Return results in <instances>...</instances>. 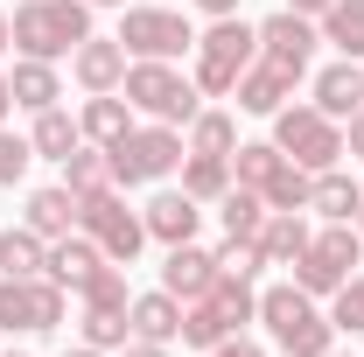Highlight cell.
Wrapping results in <instances>:
<instances>
[{"label": "cell", "mask_w": 364, "mask_h": 357, "mask_svg": "<svg viewBox=\"0 0 364 357\" xmlns=\"http://www.w3.org/2000/svg\"><path fill=\"white\" fill-rule=\"evenodd\" d=\"M245 322H259V294H252L245 273L218 267L210 294L182 302V343H189V351H218V343H231V336H245Z\"/></svg>", "instance_id": "1"}, {"label": "cell", "mask_w": 364, "mask_h": 357, "mask_svg": "<svg viewBox=\"0 0 364 357\" xmlns=\"http://www.w3.org/2000/svg\"><path fill=\"white\" fill-rule=\"evenodd\" d=\"M259 322H267V336H273L280 357H329L336 351L329 309H316V294H301L294 280H280V287L259 294Z\"/></svg>", "instance_id": "2"}, {"label": "cell", "mask_w": 364, "mask_h": 357, "mask_svg": "<svg viewBox=\"0 0 364 357\" xmlns=\"http://www.w3.org/2000/svg\"><path fill=\"white\" fill-rule=\"evenodd\" d=\"M7 21H14V49L21 56H43V63L70 56L85 36H98L91 28V0H21Z\"/></svg>", "instance_id": "3"}, {"label": "cell", "mask_w": 364, "mask_h": 357, "mask_svg": "<svg viewBox=\"0 0 364 357\" xmlns=\"http://www.w3.org/2000/svg\"><path fill=\"white\" fill-rule=\"evenodd\" d=\"M252 63H259V28H245L238 14L210 21V28L196 36V91H203V98H231V85H238Z\"/></svg>", "instance_id": "4"}, {"label": "cell", "mask_w": 364, "mask_h": 357, "mask_svg": "<svg viewBox=\"0 0 364 357\" xmlns=\"http://www.w3.org/2000/svg\"><path fill=\"white\" fill-rule=\"evenodd\" d=\"M119 98L134 105L140 119H161V127H189L196 112H203V91L196 78H182L176 63H127V85Z\"/></svg>", "instance_id": "5"}, {"label": "cell", "mask_w": 364, "mask_h": 357, "mask_svg": "<svg viewBox=\"0 0 364 357\" xmlns=\"http://www.w3.org/2000/svg\"><path fill=\"white\" fill-rule=\"evenodd\" d=\"M182 127H161V119H140L127 140H112L105 147V161H112V182L119 189H140V182H161L182 169Z\"/></svg>", "instance_id": "6"}, {"label": "cell", "mask_w": 364, "mask_h": 357, "mask_svg": "<svg viewBox=\"0 0 364 357\" xmlns=\"http://www.w3.org/2000/svg\"><path fill=\"white\" fill-rule=\"evenodd\" d=\"M77 231H85L91 245L112 260V267H134L140 245H147V218H140L134 203L119 196V189H98V196H77Z\"/></svg>", "instance_id": "7"}, {"label": "cell", "mask_w": 364, "mask_h": 357, "mask_svg": "<svg viewBox=\"0 0 364 357\" xmlns=\"http://www.w3.org/2000/svg\"><path fill=\"white\" fill-rule=\"evenodd\" d=\"M273 147H280L287 161H301L309 176H322V169L343 161V119H329L316 105H280V112H273Z\"/></svg>", "instance_id": "8"}, {"label": "cell", "mask_w": 364, "mask_h": 357, "mask_svg": "<svg viewBox=\"0 0 364 357\" xmlns=\"http://www.w3.org/2000/svg\"><path fill=\"white\" fill-rule=\"evenodd\" d=\"M358 260H364V231H358V224H322L316 238H309V252H301L287 273H294V287H301V294L329 302V294L350 280Z\"/></svg>", "instance_id": "9"}, {"label": "cell", "mask_w": 364, "mask_h": 357, "mask_svg": "<svg viewBox=\"0 0 364 357\" xmlns=\"http://www.w3.org/2000/svg\"><path fill=\"white\" fill-rule=\"evenodd\" d=\"M127 302H134V294H127V267H112V260L77 287V309H85L77 322H85L91 351H127V336H134V329H127Z\"/></svg>", "instance_id": "10"}, {"label": "cell", "mask_w": 364, "mask_h": 357, "mask_svg": "<svg viewBox=\"0 0 364 357\" xmlns=\"http://www.w3.org/2000/svg\"><path fill=\"white\" fill-rule=\"evenodd\" d=\"M70 309V287H56L49 273L36 280H0V336H49Z\"/></svg>", "instance_id": "11"}, {"label": "cell", "mask_w": 364, "mask_h": 357, "mask_svg": "<svg viewBox=\"0 0 364 357\" xmlns=\"http://www.w3.org/2000/svg\"><path fill=\"white\" fill-rule=\"evenodd\" d=\"M119 43H127L134 63H176L182 49H196V28H189L182 7H127Z\"/></svg>", "instance_id": "12"}, {"label": "cell", "mask_w": 364, "mask_h": 357, "mask_svg": "<svg viewBox=\"0 0 364 357\" xmlns=\"http://www.w3.org/2000/svg\"><path fill=\"white\" fill-rule=\"evenodd\" d=\"M316 43H322V28L309 21V14H294V7H280V14H267V21H259V63L287 70L294 85L309 78V63H316Z\"/></svg>", "instance_id": "13"}, {"label": "cell", "mask_w": 364, "mask_h": 357, "mask_svg": "<svg viewBox=\"0 0 364 357\" xmlns=\"http://www.w3.org/2000/svg\"><path fill=\"white\" fill-rule=\"evenodd\" d=\"M140 218H147V238L168 252V245H189V238H196L203 203H196L189 189H161V196H147V203H140Z\"/></svg>", "instance_id": "14"}, {"label": "cell", "mask_w": 364, "mask_h": 357, "mask_svg": "<svg viewBox=\"0 0 364 357\" xmlns=\"http://www.w3.org/2000/svg\"><path fill=\"white\" fill-rule=\"evenodd\" d=\"M127 63H134V56H127L119 36H85V43L70 49V70H77L85 91H119L127 85Z\"/></svg>", "instance_id": "15"}, {"label": "cell", "mask_w": 364, "mask_h": 357, "mask_svg": "<svg viewBox=\"0 0 364 357\" xmlns=\"http://www.w3.org/2000/svg\"><path fill=\"white\" fill-rule=\"evenodd\" d=\"M210 280H218V252H203L196 238L161 252V287H168L176 302H196V294H210Z\"/></svg>", "instance_id": "16"}, {"label": "cell", "mask_w": 364, "mask_h": 357, "mask_svg": "<svg viewBox=\"0 0 364 357\" xmlns=\"http://www.w3.org/2000/svg\"><path fill=\"white\" fill-rule=\"evenodd\" d=\"M77 127H85L91 147H112V140H127L140 127V112L119 98V91H85V112H77Z\"/></svg>", "instance_id": "17"}, {"label": "cell", "mask_w": 364, "mask_h": 357, "mask_svg": "<svg viewBox=\"0 0 364 357\" xmlns=\"http://www.w3.org/2000/svg\"><path fill=\"white\" fill-rule=\"evenodd\" d=\"M127 329L147 336V343H182V302L168 294V287L134 294V302H127Z\"/></svg>", "instance_id": "18"}, {"label": "cell", "mask_w": 364, "mask_h": 357, "mask_svg": "<svg viewBox=\"0 0 364 357\" xmlns=\"http://www.w3.org/2000/svg\"><path fill=\"white\" fill-rule=\"evenodd\" d=\"M309 238H316V231H309L301 211H267V224H259V238H252V245H259V260H267V267H294V260L309 252Z\"/></svg>", "instance_id": "19"}, {"label": "cell", "mask_w": 364, "mask_h": 357, "mask_svg": "<svg viewBox=\"0 0 364 357\" xmlns=\"http://www.w3.org/2000/svg\"><path fill=\"white\" fill-rule=\"evenodd\" d=\"M316 112H329V119H350V112H364V63H329V70H316Z\"/></svg>", "instance_id": "20"}, {"label": "cell", "mask_w": 364, "mask_h": 357, "mask_svg": "<svg viewBox=\"0 0 364 357\" xmlns=\"http://www.w3.org/2000/svg\"><path fill=\"white\" fill-rule=\"evenodd\" d=\"M105 267V252H98V245H91L85 231H70V238H49V280H56V287H70V294H77V287H85L91 273Z\"/></svg>", "instance_id": "21"}, {"label": "cell", "mask_w": 364, "mask_h": 357, "mask_svg": "<svg viewBox=\"0 0 364 357\" xmlns=\"http://www.w3.org/2000/svg\"><path fill=\"white\" fill-rule=\"evenodd\" d=\"M7 91H14V105H21V112H49V105L63 98V78H56V63H43V56H14Z\"/></svg>", "instance_id": "22"}, {"label": "cell", "mask_w": 364, "mask_h": 357, "mask_svg": "<svg viewBox=\"0 0 364 357\" xmlns=\"http://www.w3.org/2000/svg\"><path fill=\"white\" fill-rule=\"evenodd\" d=\"M231 98H238V112H259V119H273V112L294 98V78H287V70H273V63H252V70L231 85Z\"/></svg>", "instance_id": "23"}, {"label": "cell", "mask_w": 364, "mask_h": 357, "mask_svg": "<svg viewBox=\"0 0 364 357\" xmlns=\"http://www.w3.org/2000/svg\"><path fill=\"white\" fill-rule=\"evenodd\" d=\"M28 231H43V238H70L77 231V196L63 189V182H49V189H28V211H21Z\"/></svg>", "instance_id": "24"}, {"label": "cell", "mask_w": 364, "mask_h": 357, "mask_svg": "<svg viewBox=\"0 0 364 357\" xmlns=\"http://www.w3.org/2000/svg\"><path fill=\"white\" fill-rule=\"evenodd\" d=\"M309 211H322V224H358L364 218V182H350L343 169H322Z\"/></svg>", "instance_id": "25"}, {"label": "cell", "mask_w": 364, "mask_h": 357, "mask_svg": "<svg viewBox=\"0 0 364 357\" xmlns=\"http://www.w3.org/2000/svg\"><path fill=\"white\" fill-rule=\"evenodd\" d=\"M43 267H49V238L43 231H28V224L0 231V280H36Z\"/></svg>", "instance_id": "26"}, {"label": "cell", "mask_w": 364, "mask_h": 357, "mask_svg": "<svg viewBox=\"0 0 364 357\" xmlns=\"http://www.w3.org/2000/svg\"><path fill=\"white\" fill-rule=\"evenodd\" d=\"M316 28H322V43L336 49V56H350V63H364V0H329Z\"/></svg>", "instance_id": "27"}, {"label": "cell", "mask_w": 364, "mask_h": 357, "mask_svg": "<svg viewBox=\"0 0 364 357\" xmlns=\"http://www.w3.org/2000/svg\"><path fill=\"white\" fill-rule=\"evenodd\" d=\"M28 147H36L43 161H63V154L85 147V127H77L63 105H49V112H36V127H28Z\"/></svg>", "instance_id": "28"}, {"label": "cell", "mask_w": 364, "mask_h": 357, "mask_svg": "<svg viewBox=\"0 0 364 357\" xmlns=\"http://www.w3.org/2000/svg\"><path fill=\"white\" fill-rule=\"evenodd\" d=\"M218 224H225V238H259V224H267V196L245 189V182H231L225 196H218Z\"/></svg>", "instance_id": "29"}, {"label": "cell", "mask_w": 364, "mask_h": 357, "mask_svg": "<svg viewBox=\"0 0 364 357\" xmlns=\"http://www.w3.org/2000/svg\"><path fill=\"white\" fill-rule=\"evenodd\" d=\"M280 169H287V154L273 140H238L231 147V182H245V189H267Z\"/></svg>", "instance_id": "30"}, {"label": "cell", "mask_w": 364, "mask_h": 357, "mask_svg": "<svg viewBox=\"0 0 364 357\" xmlns=\"http://www.w3.org/2000/svg\"><path fill=\"white\" fill-rule=\"evenodd\" d=\"M63 189L70 196H98V189H119L112 182V161H105V147H77V154H63Z\"/></svg>", "instance_id": "31"}, {"label": "cell", "mask_w": 364, "mask_h": 357, "mask_svg": "<svg viewBox=\"0 0 364 357\" xmlns=\"http://www.w3.org/2000/svg\"><path fill=\"white\" fill-rule=\"evenodd\" d=\"M182 189L196 203H218L231 189V154H182Z\"/></svg>", "instance_id": "32"}, {"label": "cell", "mask_w": 364, "mask_h": 357, "mask_svg": "<svg viewBox=\"0 0 364 357\" xmlns=\"http://www.w3.org/2000/svg\"><path fill=\"white\" fill-rule=\"evenodd\" d=\"M189 154H231L238 147V119L231 112H218V105H203L196 119H189V140H182Z\"/></svg>", "instance_id": "33"}, {"label": "cell", "mask_w": 364, "mask_h": 357, "mask_svg": "<svg viewBox=\"0 0 364 357\" xmlns=\"http://www.w3.org/2000/svg\"><path fill=\"white\" fill-rule=\"evenodd\" d=\"M259 196H267V211H309V196H316V176H309L301 161H287V169H280V176H273Z\"/></svg>", "instance_id": "34"}, {"label": "cell", "mask_w": 364, "mask_h": 357, "mask_svg": "<svg viewBox=\"0 0 364 357\" xmlns=\"http://www.w3.org/2000/svg\"><path fill=\"white\" fill-rule=\"evenodd\" d=\"M329 322H336V336H358L364 329V273H350V280L329 294Z\"/></svg>", "instance_id": "35"}, {"label": "cell", "mask_w": 364, "mask_h": 357, "mask_svg": "<svg viewBox=\"0 0 364 357\" xmlns=\"http://www.w3.org/2000/svg\"><path fill=\"white\" fill-rule=\"evenodd\" d=\"M28 161H36V147H28L21 134H7V127H0V189H14V182L28 176Z\"/></svg>", "instance_id": "36"}, {"label": "cell", "mask_w": 364, "mask_h": 357, "mask_svg": "<svg viewBox=\"0 0 364 357\" xmlns=\"http://www.w3.org/2000/svg\"><path fill=\"white\" fill-rule=\"evenodd\" d=\"M218 267L252 280V273H267V260H259V245H252V238H225V245H218Z\"/></svg>", "instance_id": "37"}, {"label": "cell", "mask_w": 364, "mask_h": 357, "mask_svg": "<svg viewBox=\"0 0 364 357\" xmlns=\"http://www.w3.org/2000/svg\"><path fill=\"white\" fill-rule=\"evenodd\" d=\"M343 154H350V161H364V112H350V119H343Z\"/></svg>", "instance_id": "38"}, {"label": "cell", "mask_w": 364, "mask_h": 357, "mask_svg": "<svg viewBox=\"0 0 364 357\" xmlns=\"http://www.w3.org/2000/svg\"><path fill=\"white\" fill-rule=\"evenodd\" d=\"M203 357H267L259 343H245V336H231V343H218V351H203Z\"/></svg>", "instance_id": "39"}, {"label": "cell", "mask_w": 364, "mask_h": 357, "mask_svg": "<svg viewBox=\"0 0 364 357\" xmlns=\"http://www.w3.org/2000/svg\"><path fill=\"white\" fill-rule=\"evenodd\" d=\"M127 357H168V343H147V336H127Z\"/></svg>", "instance_id": "40"}, {"label": "cell", "mask_w": 364, "mask_h": 357, "mask_svg": "<svg viewBox=\"0 0 364 357\" xmlns=\"http://www.w3.org/2000/svg\"><path fill=\"white\" fill-rule=\"evenodd\" d=\"M196 7H203L210 21H225V14H238V0H196Z\"/></svg>", "instance_id": "41"}, {"label": "cell", "mask_w": 364, "mask_h": 357, "mask_svg": "<svg viewBox=\"0 0 364 357\" xmlns=\"http://www.w3.org/2000/svg\"><path fill=\"white\" fill-rule=\"evenodd\" d=\"M287 7H294V14H309V21H322V7H329V0H287Z\"/></svg>", "instance_id": "42"}, {"label": "cell", "mask_w": 364, "mask_h": 357, "mask_svg": "<svg viewBox=\"0 0 364 357\" xmlns=\"http://www.w3.org/2000/svg\"><path fill=\"white\" fill-rule=\"evenodd\" d=\"M7 112H14V91H7V70H0V127H7Z\"/></svg>", "instance_id": "43"}, {"label": "cell", "mask_w": 364, "mask_h": 357, "mask_svg": "<svg viewBox=\"0 0 364 357\" xmlns=\"http://www.w3.org/2000/svg\"><path fill=\"white\" fill-rule=\"evenodd\" d=\"M0 49H14V21H7V7H0Z\"/></svg>", "instance_id": "44"}, {"label": "cell", "mask_w": 364, "mask_h": 357, "mask_svg": "<svg viewBox=\"0 0 364 357\" xmlns=\"http://www.w3.org/2000/svg\"><path fill=\"white\" fill-rule=\"evenodd\" d=\"M63 357H105V351H91V343H77V351H63Z\"/></svg>", "instance_id": "45"}, {"label": "cell", "mask_w": 364, "mask_h": 357, "mask_svg": "<svg viewBox=\"0 0 364 357\" xmlns=\"http://www.w3.org/2000/svg\"><path fill=\"white\" fill-rule=\"evenodd\" d=\"M91 7H127V0H91Z\"/></svg>", "instance_id": "46"}, {"label": "cell", "mask_w": 364, "mask_h": 357, "mask_svg": "<svg viewBox=\"0 0 364 357\" xmlns=\"http://www.w3.org/2000/svg\"><path fill=\"white\" fill-rule=\"evenodd\" d=\"M0 357H21V351H0Z\"/></svg>", "instance_id": "47"}, {"label": "cell", "mask_w": 364, "mask_h": 357, "mask_svg": "<svg viewBox=\"0 0 364 357\" xmlns=\"http://www.w3.org/2000/svg\"><path fill=\"white\" fill-rule=\"evenodd\" d=\"M329 357H350V351H329Z\"/></svg>", "instance_id": "48"}, {"label": "cell", "mask_w": 364, "mask_h": 357, "mask_svg": "<svg viewBox=\"0 0 364 357\" xmlns=\"http://www.w3.org/2000/svg\"><path fill=\"white\" fill-rule=\"evenodd\" d=\"M358 231H364V218H358Z\"/></svg>", "instance_id": "49"}]
</instances>
